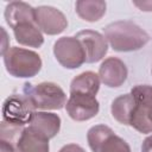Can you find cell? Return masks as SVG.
<instances>
[{"label":"cell","mask_w":152,"mask_h":152,"mask_svg":"<svg viewBox=\"0 0 152 152\" xmlns=\"http://www.w3.org/2000/svg\"><path fill=\"white\" fill-rule=\"evenodd\" d=\"M2 56L6 70L14 77H32L42 68L39 55L31 50L13 46Z\"/></svg>","instance_id":"7a4b0ae2"},{"label":"cell","mask_w":152,"mask_h":152,"mask_svg":"<svg viewBox=\"0 0 152 152\" xmlns=\"http://www.w3.org/2000/svg\"><path fill=\"white\" fill-rule=\"evenodd\" d=\"M134 107L135 101L132 94L120 95L112 103V115L118 122L122 125H129Z\"/></svg>","instance_id":"9a60e30c"},{"label":"cell","mask_w":152,"mask_h":152,"mask_svg":"<svg viewBox=\"0 0 152 152\" xmlns=\"http://www.w3.org/2000/svg\"><path fill=\"white\" fill-rule=\"evenodd\" d=\"M58 152H86L80 145L76 144H68L65 146H63Z\"/></svg>","instance_id":"ffe728a7"},{"label":"cell","mask_w":152,"mask_h":152,"mask_svg":"<svg viewBox=\"0 0 152 152\" xmlns=\"http://www.w3.org/2000/svg\"><path fill=\"white\" fill-rule=\"evenodd\" d=\"M17 152H49V140L26 127L20 132Z\"/></svg>","instance_id":"7c38bea8"},{"label":"cell","mask_w":152,"mask_h":152,"mask_svg":"<svg viewBox=\"0 0 152 152\" xmlns=\"http://www.w3.org/2000/svg\"><path fill=\"white\" fill-rule=\"evenodd\" d=\"M76 38L81 42L84 49L87 63L99 62L107 53L108 42L101 33L93 30H83L76 34Z\"/></svg>","instance_id":"ba28073f"},{"label":"cell","mask_w":152,"mask_h":152,"mask_svg":"<svg viewBox=\"0 0 152 152\" xmlns=\"http://www.w3.org/2000/svg\"><path fill=\"white\" fill-rule=\"evenodd\" d=\"M14 37L17 42L21 45L31 46V48H39L44 43V37L42 31L36 25L34 21L23 23L13 28Z\"/></svg>","instance_id":"4fadbf2b"},{"label":"cell","mask_w":152,"mask_h":152,"mask_svg":"<svg viewBox=\"0 0 152 152\" xmlns=\"http://www.w3.org/2000/svg\"><path fill=\"white\" fill-rule=\"evenodd\" d=\"M100 77L93 71H84L76 76L70 84V93L87 94L95 96L100 88Z\"/></svg>","instance_id":"5bb4252c"},{"label":"cell","mask_w":152,"mask_h":152,"mask_svg":"<svg viewBox=\"0 0 152 152\" xmlns=\"http://www.w3.org/2000/svg\"><path fill=\"white\" fill-rule=\"evenodd\" d=\"M148 116H150V120H151V122H152V110L150 112V114H148Z\"/></svg>","instance_id":"cb8c5ba5"},{"label":"cell","mask_w":152,"mask_h":152,"mask_svg":"<svg viewBox=\"0 0 152 152\" xmlns=\"http://www.w3.org/2000/svg\"><path fill=\"white\" fill-rule=\"evenodd\" d=\"M36 114V107L24 94H13L7 97L2 104V119L14 127H21L30 124Z\"/></svg>","instance_id":"277c9868"},{"label":"cell","mask_w":152,"mask_h":152,"mask_svg":"<svg viewBox=\"0 0 152 152\" xmlns=\"http://www.w3.org/2000/svg\"><path fill=\"white\" fill-rule=\"evenodd\" d=\"M5 19L12 28L23 23L34 21V8L23 1H12L6 6Z\"/></svg>","instance_id":"8fae6325"},{"label":"cell","mask_w":152,"mask_h":152,"mask_svg":"<svg viewBox=\"0 0 152 152\" xmlns=\"http://www.w3.org/2000/svg\"><path fill=\"white\" fill-rule=\"evenodd\" d=\"M112 134H114V132L108 126L97 125V126L91 127L87 134L88 144H89V147L91 148V151L93 152H100L102 145Z\"/></svg>","instance_id":"e0dca14e"},{"label":"cell","mask_w":152,"mask_h":152,"mask_svg":"<svg viewBox=\"0 0 152 152\" xmlns=\"http://www.w3.org/2000/svg\"><path fill=\"white\" fill-rule=\"evenodd\" d=\"M99 77L107 87H120L127 78V68L121 59L109 57L102 62L99 69Z\"/></svg>","instance_id":"9c48e42d"},{"label":"cell","mask_w":152,"mask_h":152,"mask_svg":"<svg viewBox=\"0 0 152 152\" xmlns=\"http://www.w3.org/2000/svg\"><path fill=\"white\" fill-rule=\"evenodd\" d=\"M53 53L57 61L68 69L81 66L86 62V52L76 37H62L53 45Z\"/></svg>","instance_id":"5b68a950"},{"label":"cell","mask_w":152,"mask_h":152,"mask_svg":"<svg viewBox=\"0 0 152 152\" xmlns=\"http://www.w3.org/2000/svg\"><path fill=\"white\" fill-rule=\"evenodd\" d=\"M34 23L39 30L46 34H58L68 26L65 15L51 6H39L34 8Z\"/></svg>","instance_id":"52a82bcc"},{"label":"cell","mask_w":152,"mask_h":152,"mask_svg":"<svg viewBox=\"0 0 152 152\" xmlns=\"http://www.w3.org/2000/svg\"><path fill=\"white\" fill-rule=\"evenodd\" d=\"M133 4L141 11H152V1H134Z\"/></svg>","instance_id":"7402d4cb"},{"label":"cell","mask_w":152,"mask_h":152,"mask_svg":"<svg viewBox=\"0 0 152 152\" xmlns=\"http://www.w3.org/2000/svg\"><path fill=\"white\" fill-rule=\"evenodd\" d=\"M141 152H152V135H148L141 146Z\"/></svg>","instance_id":"603a6c76"},{"label":"cell","mask_w":152,"mask_h":152,"mask_svg":"<svg viewBox=\"0 0 152 152\" xmlns=\"http://www.w3.org/2000/svg\"><path fill=\"white\" fill-rule=\"evenodd\" d=\"M77 14L86 21H97L106 13V2L101 0H81L76 5Z\"/></svg>","instance_id":"2e32d148"},{"label":"cell","mask_w":152,"mask_h":152,"mask_svg":"<svg viewBox=\"0 0 152 152\" xmlns=\"http://www.w3.org/2000/svg\"><path fill=\"white\" fill-rule=\"evenodd\" d=\"M69 116L75 121H86L99 113V102L93 95L70 93L65 104Z\"/></svg>","instance_id":"8992f818"},{"label":"cell","mask_w":152,"mask_h":152,"mask_svg":"<svg viewBox=\"0 0 152 152\" xmlns=\"http://www.w3.org/2000/svg\"><path fill=\"white\" fill-rule=\"evenodd\" d=\"M28 127L37 134L49 140L59 132L61 119L57 114H53V113L36 112Z\"/></svg>","instance_id":"30bf717a"},{"label":"cell","mask_w":152,"mask_h":152,"mask_svg":"<svg viewBox=\"0 0 152 152\" xmlns=\"http://www.w3.org/2000/svg\"><path fill=\"white\" fill-rule=\"evenodd\" d=\"M151 71H152V70H151Z\"/></svg>","instance_id":"d4e9b609"},{"label":"cell","mask_w":152,"mask_h":152,"mask_svg":"<svg viewBox=\"0 0 152 152\" xmlns=\"http://www.w3.org/2000/svg\"><path fill=\"white\" fill-rule=\"evenodd\" d=\"M0 152H17L14 150V147L12 146V144L7 140L1 139L0 140Z\"/></svg>","instance_id":"44dd1931"},{"label":"cell","mask_w":152,"mask_h":152,"mask_svg":"<svg viewBox=\"0 0 152 152\" xmlns=\"http://www.w3.org/2000/svg\"><path fill=\"white\" fill-rule=\"evenodd\" d=\"M131 94L137 104L152 109V87L146 84H139L132 88Z\"/></svg>","instance_id":"ac0fdd59"},{"label":"cell","mask_w":152,"mask_h":152,"mask_svg":"<svg viewBox=\"0 0 152 152\" xmlns=\"http://www.w3.org/2000/svg\"><path fill=\"white\" fill-rule=\"evenodd\" d=\"M25 95L36 109H61L68 101L63 89L52 82H42L36 86L26 84Z\"/></svg>","instance_id":"3957f363"},{"label":"cell","mask_w":152,"mask_h":152,"mask_svg":"<svg viewBox=\"0 0 152 152\" xmlns=\"http://www.w3.org/2000/svg\"><path fill=\"white\" fill-rule=\"evenodd\" d=\"M103 31L104 38L116 51L139 50L148 42V34L140 26L128 20L110 23Z\"/></svg>","instance_id":"6da1fadb"},{"label":"cell","mask_w":152,"mask_h":152,"mask_svg":"<svg viewBox=\"0 0 152 152\" xmlns=\"http://www.w3.org/2000/svg\"><path fill=\"white\" fill-rule=\"evenodd\" d=\"M100 152H131V148L124 139L115 134H112L104 141Z\"/></svg>","instance_id":"d6986e66"}]
</instances>
